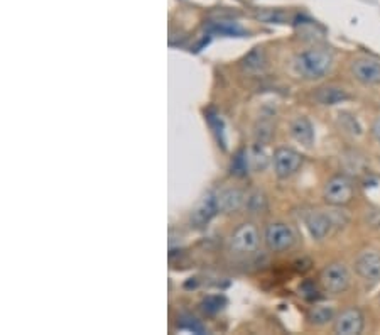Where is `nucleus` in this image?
<instances>
[{
  "mask_svg": "<svg viewBox=\"0 0 380 335\" xmlns=\"http://www.w3.org/2000/svg\"><path fill=\"white\" fill-rule=\"evenodd\" d=\"M319 281H321L325 292L331 293V295H341V293H345L350 288L352 276H350V271L345 263L335 261V263H330L321 271Z\"/></svg>",
  "mask_w": 380,
  "mask_h": 335,
  "instance_id": "nucleus-2",
  "label": "nucleus"
},
{
  "mask_svg": "<svg viewBox=\"0 0 380 335\" xmlns=\"http://www.w3.org/2000/svg\"><path fill=\"white\" fill-rule=\"evenodd\" d=\"M335 318H337V315H335L333 307H328V305H318V307L311 308V312L308 314V320L316 327L335 322Z\"/></svg>",
  "mask_w": 380,
  "mask_h": 335,
  "instance_id": "nucleus-16",
  "label": "nucleus"
},
{
  "mask_svg": "<svg viewBox=\"0 0 380 335\" xmlns=\"http://www.w3.org/2000/svg\"><path fill=\"white\" fill-rule=\"evenodd\" d=\"M333 63L335 56L331 53V50L323 46H315L296 54L293 66L294 72L304 80H319V78L326 77L331 72Z\"/></svg>",
  "mask_w": 380,
  "mask_h": 335,
  "instance_id": "nucleus-1",
  "label": "nucleus"
},
{
  "mask_svg": "<svg viewBox=\"0 0 380 335\" xmlns=\"http://www.w3.org/2000/svg\"><path fill=\"white\" fill-rule=\"evenodd\" d=\"M251 163H252L253 170H264V168L267 166V156L264 154L262 149H259V148L253 149Z\"/></svg>",
  "mask_w": 380,
  "mask_h": 335,
  "instance_id": "nucleus-23",
  "label": "nucleus"
},
{
  "mask_svg": "<svg viewBox=\"0 0 380 335\" xmlns=\"http://www.w3.org/2000/svg\"><path fill=\"white\" fill-rule=\"evenodd\" d=\"M352 74L355 80L365 85H379L380 83V61L375 58H363L355 59L350 66Z\"/></svg>",
  "mask_w": 380,
  "mask_h": 335,
  "instance_id": "nucleus-9",
  "label": "nucleus"
},
{
  "mask_svg": "<svg viewBox=\"0 0 380 335\" xmlns=\"http://www.w3.org/2000/svg\"><path fill=\"white\" fill-rule=\"evenodd\" d=\"M304 225H306L308 232L311 234L313 239L323 241L333 230L335 221L330 214L323 210H311L304 215Z\"/></svg>",
  "mask_w": 380,
  "mask_h": 335,
  "instance_id": "nucleus-8",
  "label": "nucleus"
},
{
  "mask_svg": "<svg viewBox=\"0 0 380 335\" xmlns=\"http://www.w3.org/2000/svg\"><path fill=\"white\" fill-rule=\"evenodd\" d=\"M223 305H225V300H223L222 296H208L207 300H203V303H201V308H203L204 314L215 315L222 310Z\"/></svg>",
  "mask_w": 380,
  "mask_h": 335,
  "instance_id": "nucleus-21",
  "label": "nucleus"
},
{
  "mask_svg": "<svg viewBox=\"0 0 380 335\" xmlns=\"http://www.w3.org/2000/svg\"><path fill=\"white\" fill-rule=\"evenodd\" d=\"M272 163H274L275 174L279 178H282V180H286V178L293 176L303 166V156L291 148H279L274 152Z\"/></svg>",
  "mask_w": 380,
  "mask_h": 335,
  "instance_id": "nucleus-6",
  "label": "nucleus"
},
{
  "mask_svg": "<svg viewBox=\"0 0 380 335\" xmlns=\"http://www.w3.org/2000/svg\"><path fill=\"white\" fill-rule=\"evenodd\" d=\"M218 210H220L218 196L213 195V193H208V195L203 196V200L196 205L195 210H193L191 222L195 223V225L203 227L204 223H208L215 217V215H217Z\"/></svg>",
  "mask_w": 380,
  "mask_h": 335,
  "instance_id": "nucleus-11",
  "label": "nucleus"
},
{
  "mask_svg": "<svg viewBox=\"0 0 380 335\" xmlns=\"http://www.w3.org/2000/svg\"><path fill=\"white\" fill-rule=\"evenodd\" d=\"M245 203V195L242 190L238 188H226L218 195L220 212L225 214H232V212L240 210Z\"/></svg>",
  "mask_w": 380,
  "mask_h": 335,
  "instance_id": "nucleus-13",
  "label": "nucleus"
},
{
  "mask_svg": "<svg viewBox=\"0 0 380 335\" xmlns=\"http://www.w3.org/2000/svg\"><path fill=\"white\" fill-rule=\"evenodd\" d=\"M353 193H355V188H353L352 181L344 174H338V176L330 178L326 181L323 199L331 207H344V205L352 202Z\"/></svg>",
  "mask_w": 380,
  "mask_h": 335,
  "instance_id": "nucleus-5",
  "label": "nucleus"
},
{
  "mask_svg": "<svg viewBox=\"0 0 380 335\" xmlns=\"http://www.w3.org/2000/svg\"><path fill=\"white\" fill-rule=\"evenodd\" d=\"M355 273L368 283L380 281V252L365 251L355 259Z\"/></svg>",
  "mask_w": 380,
  "mask_h": 335,
  "instance_id": "nucleus-10",
  "label": "nucleus"
},
{
  "mask_svg": "<svg viewBox=\"0 0 380 335\" xmlns=\"http://www.w3.org/2000/svg\"><path fill=\"white\" fill-rule=\"evenodd\" d=\"M208 122H210L211 128L215 129V134H217V137H218L220 143H222V146L225 148V137H223V122H222V119H220L218 115L208 114Z\"/></svg>",
  "mask_w": 380,
  "mask_h": 335,
  "instance_id": "nucleus-22",
  "label": "nucleus"
},
{
  "mask_svg": "<svg viewBox=\"0 0 380 335\" xmlns=\"http://www.w3.org/2000/svg\"><path fill=\"white\" fill-rule=\"evenodd\" d=\"M260 244V236L257 227L251 222H245L242 225H238L233 234L230 236L229 241V247L233 254H252L259 249Z\"/></svg>",
  "mask_w": 380,
  "mask_h": 335,
  "instance_id": "nucleus-4",
  "label": "nucleus"
},
{
  "mask_svg": "<svg viewBox=\"0 0 380 335\" xmlns=\"http://www.w3.org/2000/svg\"><path fill=\"white\" fill-rule=\"evenodd\" d=\"M208 31L215 32V34H222V36H235V37H244L245 34H249L244 28L237 24V22L232 21H217L208 24Z\"/></svg>",
  "mask_w": 380,
  "mask_h": 335,
  "instance_id": "nucleus-15",
  "label": "nucleus"
},
{
  "mask_svg": "<svg viewBox=\"0 0 380 335\" xmlns=\"http://www.w3.org/2000/svg\"><path fill=\"white\" fill-rule=\"evenodd\" d=\"M249 163H251V158L247 156V152L238 151L232 161V173L237 176H245L249 173Z\"/></svg>",
  "mask_w": 380,
  "mask_h": 335,
  "instance_id": "nucleus-19",
  "label": "nucleus"
},
{
  "mask_svg": "<svg viewBox=\"0 0 380 335\" xmlns=\"http://www.w3.org/2000/svg\"><path fill=\"white\" fill-rule=\"evenodd\" d=\"M291 136L304 148H311L315 144V128L304 115L296 117L291 122Z\"/></svg>",
  "mask_w": 380,
  "mask_h": 335,
  "instance_id": "nucleus-12",
  "label": "nucleus"
},
{
  "mask_svg": "<svg viewBox=\"0 0 380 335\" xmlns=\"http://www.w3.org/2000/svg\"><path fill=\"white\" fill-rule=\"evenodd\" d=\"M370 132H372V136H374V139L377 141V143H380V115L375 119L374 122H372Z\"/></svg>",
  "mask_w": 380,
  "mask_h": 335,
  "instance_id": "nucleus-25",
  "label": "nucleus"
},
{
  "mask_svg": "<svg viewBox=\"0 0 380 335\" xmlns=\"http://www.w3.org/2000/svg\"><path fill=\"white\" fill-rule=\"evenodd\" d=\"M242 66H244L245 72L249 73H260L266 68V54L260 48H255L252 53L245 56V59L242 61Z\"/></svg>",
  "mask_w": 380,
  "mask_h": 335,
  "instance_id": "nucleus-17",
  "label": "nucleus"
},
{
  "mask_svg": "<svg viewBox=\"0 0 380 335\" xmlns=\"http://www.w3.org/2000/svg\"><path fill=\"white\" fill-rule=\"evenodd\" d=\"M316 102L321 103V105H337V103L345 102L348 100V93L340 87H323L316 92L315 95Z\"/></svg>",
  "mask_w": 380,
  "mask_h": 335,
  "instance_id": "nucleus-14",
  "label": "nucleus"
},
{
  "mask_svg": "<svg viewBox=\"0 0 380 335\" xmlns=\"http://www.w3.org/2000/svg\"><path fill=\"white\" fill-rule=\"evenodd\" d=\"M178 327H180V329H182V330H188V332H193V334H204V332H207V329L201 325L200 320H196L195 316H191V315H181L180 322H178Z\"/></svg>",
  "mask_w": 380,
  "mask_h": 335,
  "instance_id": "nucleus-20",
  "label": "nucleus"
},
{
  "mask_svg": "<svg viewBox=\"0 0 380 335\" xmlns=\"http://www.w3.org/2000/svg\"><path fill=\"white\" fill-rule=\"evenodd\" d=\"M245 207L251 210V214H262L267 210V199L262 193L255 192L245 199Z\"/></svg>",
  "mask_w": 380,
  "mask_h": 335,
  "instance_id": "nucleus-18",
  "label": "nucleus"
},
{
  "mask_svg": "<svg viewBox=\"0 0 380 335\" xmlns=\"http://www.w3.org/2000/svg\"><path fill=\"white\" fill-rule=\"evenodd\" d=\"M365 327V316L359 308H346L333 322V332L338 335H359Z\"/></svg>",
  "mask_w": 380,
  "mask_h": 335,
  "instance_id": "nucleus-7",
  "label": "nucleus"
},
{
  "mask_svg": "<svg viewBox=\"0 0 380 335\" xmlns=\"http://www.w3.org/2000/svg\"><path fill=\"white\" fill-rule=\"evenodd\" d=\"M260 19H264V21L267 22H282L284 21V14L282 12H266V14H260Z\"/></svg>",
  "mask_w": 380,
  "mask_h": 335,
  "instance_id": "nucleus-24",
  "label": "nucleus"
},
{
  "mask_svg": "<svg viewBox=\"0 0 380 335\" xmlns=\"http://www.w3.org/2000/svg\"><path fill=\"white\" fill-rule=\"evenodd\" d=\"M267 249L272 252H284L293 249L297 242V236L294 229L284 222H272L266 227L264 232Z\"/></svg>",
  "mask_w": 380,
  "mask_h": 335,
  "instance_id": "nucleus-3",
  "label": "nucleus"
}]
</instances>
